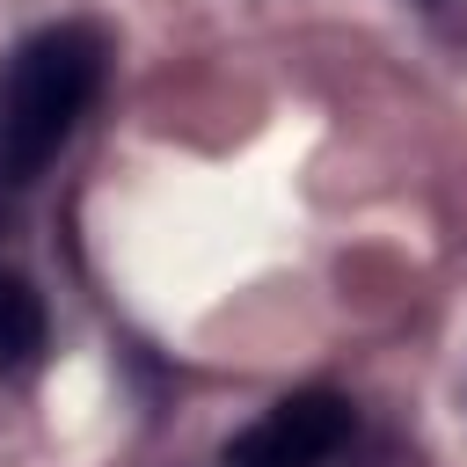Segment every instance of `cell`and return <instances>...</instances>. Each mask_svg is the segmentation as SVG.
Here are the masks:
<instances>
[{"mask_svg":"<svg viewBox=\"0 0 467 467\" xmlns=\"http://www.w3.org/2000/svg\"><path fill=\"white\" fill-rule=\"evenodd\" d=\"M102 95V36L80 22L36 29L0 66V190L44 175V161L73 139L88 102Z\"/></svg>","mask_w":467,"mask_h":467,"instance_id":"obj_1","label":"cell"},{"mask_svg":"<svg viewBox=\"0 0 467 467\" xmlns=\"http://www.w3.org/2000/svg\"><path fill=\"white\" fill-rule=\"evenodd\" d=\"M350 445V401L328 387H299L285 401H270L241 438H234V467H328Z\"/></svg>","mask_w":467,"mask_h":467,"instance_id":"obj_2","label":"cell"},{"mask_svg":"<svg viewBox=\"0 0 467 467\" xmlns=\"http://www.w3.org/2000/svg\"><path fill=\"white\" fill-rule=\"evenodd\" d=\"M44 292L22 277V270H0V372H22L36 365L44 350Z\"/></svg>","mask_w":467,"mask_h":467,"instance_id":"obj_3","label":"cell"}]
</instances>
